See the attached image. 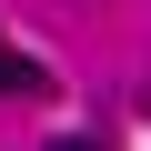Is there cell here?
Segmentation results:
<instances>
[{
	"label": "cell",
	"mask_w": 151,
	"mask_h": 151,
	"mask_svg": "<svg viewBox=\"0 0 151 151\" xmlns=\"http://www.w3.org/2000/svg\"><path fill=\"white\" fill-rule=\"evenodd\" d=\"M0 91H10V101H40V91H50V70H40L30 50H10V40H0Z\"/></svg>",
	"instance_id": "obj_1"
},
{
	"label": "cell",
	"mask_w": 151,
	"mask_h": 151,
	"mask_svg": "<svg viewBox=\"0 0 151 151\" xmlns=\"http://www.w3.org/2000/svg\"><path fill=\"white\" fill-rule=\"evenodd\" d=\"M50 151H101V131H60V141H50Z\"/></svg>",
	"instance_id": "obj_2"
}]
</instances>
